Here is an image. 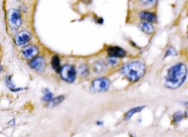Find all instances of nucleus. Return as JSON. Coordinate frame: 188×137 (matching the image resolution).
Wrapping results in <instances>:
<instances>
[{
	"instance_id": "11",
	"label": "nucleus",
	"mask_w": 188,
	"mask_h": 137,
	"mask_svg": "<svg viewBox=\"0 0 188 137\" xmlns=\"http://www.w3.org/2000/svg\"><path fill=\"white\" fill-rule=\"evenodd\" d=\"M188 117V113L186 112L179 111L176 112L172 116V122L174 124H177L181 122L184 119Z\"/></svg>"
},
{
	"instance_id": "8",
	"label": "nucleus",
	"mask_w": 188,
	"mask_h": 137,
	"mask_svg": "<svg viewBox=\"0 0 188 137\" xmlns=\"http://www.w3.org/2000/svg\"><path fill=\"white\" fill-rule=\"evenodd\" d=\"M31 40V34L26 31H21L15 38V43L18 46H24Z\"/></svg>"
},
{
	"instance_id": "20",
	"label": "nucleus",
	"mask_w": 188,
	"mask_h": 137,
	"mask_svg": "<svg viewBox=\"0 0 188 137\" xmlns=\"http://www.w3.org/2000/svg\"><path fill=\"white\" fill-rule=\"evenodd\" d=\"M11 77H10L9 78H8L6 80V82H7V86L9 87V88L11 89V91H19L20 89H21V88H16V87L13 85H12V82L11 81Z\"/></svg>"
},
{
	"instance_id": "21",
	"label": "nucleus",
	"mask_w": 188,
	"mask_h": 137,
	"mask_svg": "<svg viewBox=\"0 0 188 137\" xmlns=\"http://www.w3.org/2000/svg\"><path fill=\"white\" fill-rule=\"evenodd\" d=\"M80 72L82 76H86L88 75V69L85 65H82L80 68Z\"/></svg>"
},
{
	"instance_id": "17",
	"label": "nucleus",
	"mask_w": 188,
	"mask_h": 137,
	"mask_svg": "<svg viewBox=\"0 0 188 137\" xmlns=\"http://www.w3.org/2000/svg\"><path fill=\"white\" fill-rule=\"evenodd\" d=\"M178 54V52L174 48V46H169L168 47L167 50L166 51L165 53V55H164V58H167L169 56H176Z\"/></svg>"
},
{
	"instance_id": "6",
	"label": "nucleus",
	"mask_w": 188,
	"mask_h": 137,
	"mask_svg": "<svg viewBox=\"0 0 188 137\" xmlns=\"http://www.w3.org/2000/svg\"><path fill=\"white\" fill-rule=\"evenodd\" d=\"M39 52L38 48L35 45H28L23 47L21 50L22 56L26 60H32L37 56Z\"/></svg>"
},
{
	"instance_id": "3",
	"label": "nucleus",
	"mask_w": 188,
	"mask_h": 137,
	"mask_svg": "<svg viewBox=\"0 0 188 137\" xmlns=\"http://www.w3.org/2000/svg\"><path fill=\"white\" fill-rule=\"evenodd\" d=\"M60 73L62 79L68 83H73L76 79L77 72L71 65H66L62 66Z\"/></svg>"
},
{
	"instance_id": "9",
	"label": "nucleus",
	"mask_w": 188,
	"mask_h": 137,
	"mask_svg": "<svg viewBox=\"0 0 188 137\" xmlns=\"http://www.w3.org/2000/svg\"><path fill=\"white\" fill-rule=\"evenodd\" d=\"M107 53L109 56L113 58H122L126 54L125 51L119 46H111L108 48Z\"/></svg>"
},
{
	"instance_id": "1",
	"label": "nucleus",
	"mask_w": 188,
	"mask_h": 137,
	"mask_svg": "<svg viewBox=\"0 0 188 137\" xmlns=\"http://www.w3.org/2000/svg\"><path fill=\"white\" fill-rule=\"evenodd\" d=\"M187 76V66L182 63H176L167 70L164 85L169 89H178L185 83Z\"/></svg>"
},
{
	"instance_id": "23",
	"label": "nucleus",
	"mask_w": 188,
	"mask_h": 137,
	"mask_svg": "<svg viewBox=\"0 0 188 137\" xmlns=\"http://www.w3.org/2000/svg\"><path fill=\"white\" fill-rule=\"evenodd\" d=\"M182 104L185 106L186 108H188V101H182Z\"/></svg>"
},
{
	"instance_id": "4",
	"label": "nucleus",
	"mask_w": 188,
	"mask_h": 137,
	"mask_svg": "<svg viewBox=\"0 0 188 137\" xmlns=\"http://www.w3.org/2000/svg\"><path fill=\"white\" fill-rule=\"evenodd\" d=\"M111 85V82L106 78H99L93 80L91 88L93 92H103L107 91Z\"/></svg>"
},
{
	"instance_id": "15",
	"label": "nucleus",
	"mask_w": 188,
	"mask_h": 137,
	"mask_svg": "<svg viewBox=\"0 0 188 137\" xmlns=\"http://www.w3.org/2000/svg\"><path fill=\"white\" fill-rule=\"evenodd\" d=\"M44 93V96L42 97V100L46 102H50V101L53 99V94L49 91L48 89H45L43 91Z\"/></svg>"
},
{
	"instance_id": "25",
	"label": "nucleus",
	"mask_w": 188,
	"mask_h": 137,
	"mask_svg": "<svg viewBox=\"0 0 188 137\" xmlns=\"http://www.w3.org/2000/svg\"><path fill=\"white\" fill-rule=\"evenodd\" d=\"M187 53H188V47H187Z\"/></svg>"
},
{
	"instance_id": "16",
	"label": "nucleus",
	"mask_w": 188,
	"mask_h": 137,
	"mask_svg": "<svg viewBox=\"0 0 188 137\" xmlns=\"http://www.w3.org/2000/svg\"><path fill=\"white\" fill-rule=\"evenodd\" d=\"M64 100V96L60 95L59 96H57L55 98H53L52 100H51L49 102V105H51L52 107H55L57 106V105L61 103Z\"/></svg>"
},
{
	"instance_id": "7",
	"label": "nucleus",
	"mask_w": 188,
	"mask_h": 137,
	"mask_svg": "<svg viewBox=\"0 0 188 137\" xmlns=\"http://www.w3.org/2000/svg\"><path fill=\"white\" fill-rule=\"evenodd\" d=\"M46 65L45 60L42 56H36L29 63V66L32 69L37 72L44 71Z\"/></svg>"
},
{
	"instance_id": "14",
	"label": "nucleus",
	"mask_w": 188,
	"mask_h": 137,
	"mask_svg": "<svg viewBox=\"0 0 188 137\" xmlns=\"http://www.w3.org/2000/svg\"><path fill=\"white\" fill-rule=\"evenodd\" d=\"M52 68L54 69L55 71L57 73H60L61 70V66L59 57L57 55H55L53 56L52 59Z\"/></svg>"
},
{
	"instance_id": "26",
	"label": "nucleus",
	"mask_w": 188,
	"mask_h": 137,
	"mask_svg": "<svg viewBox=\"0 0 188 137\" xmlns=\"http://www.w3.org/2000/svg\"><path fill=\"white\" fill-rule=\"evenodd\" d=\"M187 37H188V34H187Z\"/></svg>"
},
{
	"instance_id": "19",
	"label": "nucleus",
	"mask_w": 188,
	"mask_h": 137,
	"mask_svg": "<svg viewBox=\"0 0 188 137\" xmlns=\"http://www.w3.org/2000/svg\"><path fill=\"white\" fill-rule=\"evenodd\" d=\"M158 0H140L139 2L141 6H148L152 5H154L157 2Z\"/></svg>"
},
{
	"instance_id": "5",
	"label": "nucleus",
	"mask_w": 188,
	"mask_h": 137,
	"mask_svg": "<svg viewBox=\"0 0 188 137\" xmlns=\"http://www.w3.org/2000/svg\"><path fill=\"white\" fill-rule=\"evenodd\" d=\"M8 19L10 26L14 29H17L21 24V16L18 10H10L8 13Z\"/></svg>"
},
{
	"instance_id": "18",
	"label": "nucleus",
	"mask_w": 188,
	"mask_h": 137,
	"mask_svg": "<svg viewBox=\"0 0 188 137\" xmlns=\"http://www.w3.org/2000/svg\"><path fill=\"white\" fill-rule=\"evenodd\" d=\"M105 70V65L100 61H97L94 65V70L96 72H102Z\"/></svg>"
},
{
	"instance_id": "24",
	"label": "nucleus",
	"mask_w": 188,
	"mask_h": 137,
	"mask_svg": "<svg viewBox=\"0 0 188 137\" xmlns=\"http://www.w3.org/2000/svg\"><path fill=\"white\" fill-rule=\"evenodd\" d=\"M103 124H104V123L102 122V121L98 120L97 122V125H99V126H102V125Z\"/></svg>"
},
{
	"instance_id": "22",
	"label": "nucleus",
	"mask_w": 188,
	"mask_h": 137,
	"mask_svg": "<svg viewBox=\"0 0 188 137\" xmlns=\"http://www.w3.org/2000/svg\"><path fill=\"white\" fill-rule=\"evenodd\" d=\"M107 60H108V62L111 65H116L117 63V60L116 58L109 56V58H108Z\"/></svg>"
},
{
	"instance_id": "10",
	"label": "nucleus",
	"mask_w": 188,
	"mask_h": 137,
	"mask_svg": "<svg viewBox=\"0 0 188 137\" xmlns=\"http://www.w3.org/2000/svg\"><path fill=\"white\" fill-rule=\"evenodd\" d=\"M139 17L141 20L150 22V23L156 22L157 19H158V18H157V16L154 13L147 11H141V12L139 14Z\"/></svg>"
},
{
	"instance_id": "12",
	"label": "nucleus",
	"mask_w": 188,
	"mask_h": 137,
	"mask_svg": "<svg viewBox=\"0 0 188 137\" xmlns=\"http://www.w3.org/2000/svg\"><path fill=\"white\" fill-rule=\"evenodd\" d=\"M139 28L142 32L146 34H152V33H154L155 30L154 26L150 22L147 21H144L141 23L139 25Z\"/></svg>"
},
{
	"instance_id": "2",
	"label": "nucleus",
	"mask_w": 188,
	"mask_h": 137,
	"mask_svg": "<svg viewBox=\"0 0 188 137\" xmlns=\"http://www.w3.org/2000/svg\"><path fill=\"white\" fill-rule=\"evenodd\" d=\"M120 72L132 82L139 81L146 73V67L143 63L135 61L124 65L120 68Z\"/></svg>"
},
{
	"instance_id": "13",
	"label": "nucleus",
	"mask_w": 188,
	"mask_h": 137,
	"mask_svg": "<svg viewBox=\"0 0 188 137\" xmlns=\"http://www.w3.org/2000/svg\"><path fill=\"white\" fill-rule=\"evenodd\" d=\"M145 108V106H139V107H137L131 109L130 110L128 111L125 114L124 116V119L125 120H130L132 116L134 115V114L140 112L142 110H143V109Z\"/></svg>"
}]
</instances>
